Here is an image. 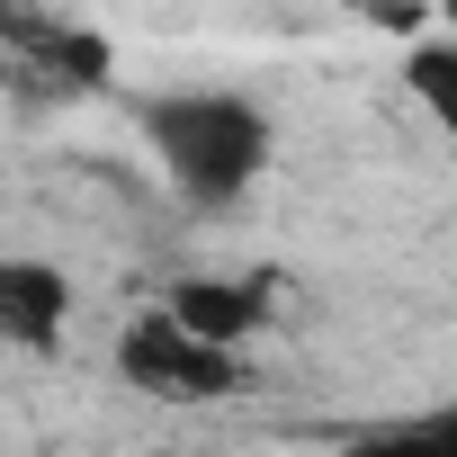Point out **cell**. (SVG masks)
Masks as SVG:
<instances>
[{"mask_svg":"<svg viewBox=\"0 0 457 457\" xmlns=\"http://www.w3.org/2000/svg\"><path fill=\"white\" fill-rule=\"evenodd\" d=\"M153 170L170 179L179 206L197 215H224V206H243L261 179H270V153H278V126L261 99L243 90H224V81H170V90H135L126 99Z\"/></svg>","mask_w":457,"mask_h":457,"instance_id":"obj_1","label":"cell"},{"mask_svg":"<svg viewBox=\"0 0 457 457\" xmlns=\"http://www.w3.org/2000/svg\"><path fill=\"white\" fill-rule=\"evenodd\" d=\"M117 377H126L135 395H153V403H188V412L234 403V395L252 386L243 350H215V341L179 332L162 305H153V314H135V323L117 332Z\"/></svg>","mask_w":457,"mask_h":457,"instance_id":"obj_2","label":"cell"},{"mask_svg":"<svg viewBox=\"0 0 457 457\" xmlns=\"http://www.w3.org/2000/svg\"><path fill=\"white\" fill-rule=\"evenodd\" d=\"M63 332H72V270L37 252H0V341L28 359H54Z\"/></svg>","mask_w":457,"mask_h":457,"instance_id":"obj_3","label":"cell"},{"mask_svg":"<svg viewBox=\"0 0 457 457\" xmlns=\"http://www.w3.org/2000/svg\"><path fill=\"white\" fill-rule=\"evenodd\" d=\"M162 314L215 350H243L261 323H270V278H224V270H188L162 287Z\"/></svg>","mask_w":457,"mask_h":457,"instance_id":"obj_4","label":"cell"},{"mask_svg":"<svg viewBox=\"0 0 457 457\" xmlns=\"http://www.w3.org/2000/svg\"><path fill=\"white\" fill-rule=\"evenodd\" d=\"M0 46H19L28 72H46L63 90H108V72H117L99 28H72V19H46V10H0Z\"/></svg>","mask_w":457,"mask_h":457,"instance_id":"obj_5","label":"cell"},{"mask_svg":"<svg viewBox=\"0 0 457 457\" xmlns=\"http://www.w3.org/2000/svg\"><path fill=\"white\" fill-rule=\"evenodd\" d=\"M403 90H412V108L439 126V144L457 153V37H421V46H403Z\"/></svg>","mask_w":457,"mask_h":457,"instance_id":"obj_6","label":"cell"},{"mask_svg":"<svg viewBox=\"0 0 457 457\" xmlns=\"http://www.w3.org/2000/svg\"><path fill=\"white\" fill-rule=\"evenodd\" d=\"M341 457H448V439L430 412H386V421L341 430Z\"/></svg>","mask_w":457,"mask_h":457,"instance_id":"obj_7","label":"cell"},{"mask_svg":"<svg viewBox=\"0 0 457 457\" xmlns=\"http://www.w3.org/2000/svg\"><path fill=\"white\" fill-rule=\"evenodd\" d=\"M430 421H439V439H448V457H457V403H430Z\"/></svg>","mask_w":457,"mask_h":457,"instance_id":"obj_8","label":"cell"},{"mask_svg":"<svg viewBox=\"0 0 457 457\" xmlns=\"http://www.w3.org/2000/svg\"><path fill=\"white\" fill-rule=\"evenodd\" d=\"M439 37H457V10H448V28H439Z\"/></svg>","mask_w":457,"mask_h":457,"instance_id":"obj_9","label":"cell"}]
</instances>
